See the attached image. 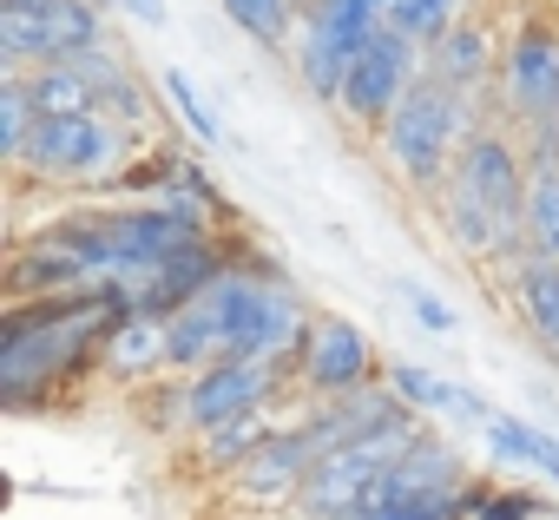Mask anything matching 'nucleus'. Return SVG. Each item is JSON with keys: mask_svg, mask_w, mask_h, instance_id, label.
I'll return each mask as SVG.
<instances>
[{"mask_svg": "<svg viewBox=\"0 0 559 520\" xmlns=\"http://www.w3.org/2000/svg\"><path fill=\"white\" fill-rule=\"evenodd\" d=\"M119 317H132L119 284L8 304V317H0V409H40L60 395L67 376L99 369V350Z\"/></svg>", "mask_w": 559, "mask_h": 520, "instance_id": "obj_1", "label": "nucleus"}, {"mask_svg": "<svg viewBox=\"0 0 559 520\" xmlns=\"http://www.w3.org/2000/svg\"><path fill=\"white\" fill-rule=\"evenodd\" d=\"M467 139H474V99L421 67V80L408 86L395 119L376 132V152H382V172L408 198H435L454 178V158H461Z\"/></svg>", "mask_w": 559, "mask_h": 520, "instance_id": "obj_2", "label": "nucleus"}, {"mask_svg": "<svg viewBox=\"0 0 559 520\" xmlns=\"http://www.w3.org/2000/svg\"><path fill=\"white\" fill-rule=\"evenodd\" d=\"M145 145L132 132H119L99 113H73V119H40L27 152L8 165L14 185H47V191H119V178L132 172Z\"/></svg>", "mask_w": 559, "mask_h": 520, "instance_id": "obj_3", "label": "nucleus"}, {"mask_svg": "<svg viewBox=\"0 0 559 520\" xmlns=\"http://www.w3.org/2000/svg\"><path fill=\"white\" fill-rule=\"evenodd\" d=\"M99 40H112L99 0H0V73L67 67Z\"/></svg>", "mask_w": 559, "mask_h": 520, "instance_id": "obj_4", "label": "nucleus"}, {"mask_svg": "<svg viewBox=\"0 0 559 520\" xmlns=\"http://www.w3.org/2000/svg\"><path fill=\"white\" fill-rule=\"evenodd\" d=\"M284 389H297L290 363H263V356H224L198 376H185V441L237 422V415H257V409H276Z\"/></svg>", "mask_w": 559, "mask_h": 520, "instance_id": "obj_5", "label": "nucleus"}, {"mask_svg": "<svg viewBox=\"0 0 559 520\" xmlns=\"http://www.w3.org/2000/svg\"><path fill=\"white\" fill-rule=\"evenodd\" d=\"M376 376H382V356H376L369 330L349 323L343 310H317V323L297 350V389L317 402H343V395L376 389Z\"/></svg>", "mask_w": 559, "mask_h": 520, "instance_id": "obj_6", "label": "nucleus"}, {"mask_svg": "<svg viewBox=\"0 0 559 520\" xmlns=\"http://www.w3.org/2000/svg\"><path fill=\"white\" fill-rule=\"evenodd\" d=\"M421 47H408L402 34H376L362 54H356V67H349V80H343V99H336V119L349 126V132H382L389 119H395V106L408 99V86L421 80V60H415Z\"/></svg>", "mask_w": 559, "mask_h": 520, "instance_id": "obj_7", "label": "nucleus"}, {"mask_svg": "<svg viewBox=\"0 0 559 520\" xmlns=\"http://www.w3.org/2000/svg\"><path fill=\"white\" fill-rule=\"evenodd\" d=\"M500 113L513 126H546L559 119V27L552 21H520L500 54Z\"/></svg>", "mask_w": 559, "mask_h": 520, "instance_id": "obj_8", "label": "nucleus"}, {"mask_svg": "<svg viewBox=\"0 0 559 520\" xmlns=\"http://www.w3.org/2000/svg\"><path fill=\"white\" fill-rule=\"evenodd\" d=\"M454 178L500 217L507 237L526 244V191H533V172H526V152H520L500 126H474V139H467L461 158H454Z\"/></svg>", "mask_w": 559, "mask_h": 520, "instance_id": "obj_9", "label": "nucleus"}, {"mask_svg": "<svg viewBox=\"0 0 559 520\" xmlns=\"http://www.w3.org/2000/svg\"><path fill=\"white\" fill-rule=\"evenodd\" d=\"M310 468H317V454H310V441H304L297 422H290L284 435H270L237 474H224V500L243 507V513H284V507L304 500Z\"/></svg>", "mask_w": 559, "mask_h": 520, "instance_id": "obj_10", "label": "nucleus"}, {"mask_svg": "<svg viewBox=\"0 0 559 520\" xmlns=\"http://www.w3.org/2000/svg\"><path fill=\"white\" fill-rule=\"evenodd\" d=\"M73 291H99L93 264H86L73 244H60V237H47V231H34V237L14 244V257H8V304L73 297Z\"/></svg>", "mask_w": 559, "mask_h": 520, "instance_id": "obj_11", "label": "nucleus"}, {"mask_svg": "<svg viewBox=\"0 0 559 520\" xmlns=\"http://www.w3.org/2000/svg\"><path fill=\"white\" fill-rule=\"evenodd\" d=\"M99 376L126 395L145 382H165L171 376V323L165 317H119L106 350H99Z\"/></svg>", "mask_w": 559, "mask_h": 520, "instance_id": "obj_12", "label": "nucleus"}, {"mask_svg": "<svg viewBox=\"0 0 559 520\" xmlns=\"http://www.w3.org/2000/svg\"><path fill=\"white\" fill-rule=\"evenodd\" d=\"M507 304H513V323L526 330V343L559 369V257L526 250L507 277Z\"/></svg>", "mask_w": 559, "mask_h": 520, "instance_id": "obj_13", "label": "nucleus"}, {"mask_svg": "<svg viewBox=\"0 0 559 520\" xmlns=\"http://www.w3.org/2000/svg\"><path fill=\"white\" fill-rule=\"evenodd\" d=\"M389 389L428 422V415H454V422H474V428H487L500 409L487 402V395H474L467 382H448V376H435V369H421V363H389Z\"/></svg>", "mask_w": 559, "mask_h": 520, "instance_id": "obj_14", "label": "nucleus"}, {"mask_svg": "<svg viewBox=\"0 0 559 520\" xmlns=\"http://www.w3.org/2000/svg\"><path fill=\"white\" fill-rule=\"evenodd\" d=\"M290 422H304V415H284V402H276V409H257V415H237V422H224V428H211V435L191 441V468L224 481V474H237L270 435H284Z\"/></svg>", "mask_w": 559, "mask_h": 520, "instance_id": "obj_15", "label": "nucleus"}, {"mask_svg": "<svg viewBox=\"0 0 559 520\" xmlns=\"http://www.w3.org/2000/svg\"><path fill=\"white\" fill-rule=\"evenodd\" d=\"M500 54H507V40H500L487 21H461V27L428 54V73L474 99V93L487 86V73H500Z\"/></svg>", "mask_w": 559, "mask_h": 520, "instance_id": "obj_16", "label": "nucleus"}, {"mask_svg": "<svg viewBox=\"0 0 559 520\" xmlns=\"http://www.w3.org/2000/svg\"><path fill=\"white\" fill-rule=\"evenodd\" d=\"M480 435H487V454L500 468H526V474H539V481L559 487V441L546 428H533L526 415H493Z\"/></svg>", "mask_w": 559, "mask_h": 520, "instance_id": "obj_17", "label": "nucleus"}, {"mask_svg": "<svg viewBox=\"0 0 559 520\" xmlns=\"http://www.w3.org/2000/svg\"><path fill=\"white\" fill-rule=\"evenodd\" d=\"M217 8H224V21L250 47H263V54H297V34H304V8H297V0H217Z\"/></svg>", "mask_w": 559, "mask_h": 520, "instance_id": "obj_18", "label": "nucleus"}, {"mask_svg": "<svg viewBox=\"0 0 559 520\" xmlns=\"http://www.w3.org/2000/svg\"><path fill=\"white\" fill-rule=\"evenodd\" d=\"M290 67H297V80H304V93H310L317 106H330V113H336V99H343V80H349L356 54H349V47H336L330 34H317V27L304 21V34H297V54H290Z\"/></svg>", "mask_w": 559, "mask_h": 520, "instance_id": "obj_19", "label": "nucleus"}, {"mask_svg": "<svg viewBox=\"0 0 559 520\" xmlns=\"http://www.w3.org/2000/svg\"><path fill=\"white\" fill-rule=\"evenodd\" d=\"M467 21V0H382V27L402 34L408 47H441L454 27Z\"/></svg>", "mask_w": 559, "mask_h": 520, "instance_id": "obj_20", "label": "nucleus"}, {"mask_svg": "<svg viewBox=\"0 0 559 520\" xmlns=\"http://www.w3.org/2000/svg\"><path fill=\"white\" fill-rule=\"evenodd\" d=\"M99 119H112V126H119V132H132L139 145H152V126H158V93L139 80V67L99 86Z\"/></svg>", "mask_w": 559, "mask_h": 520, "instance_id": "obj_21", "label": "nucleus"}, {"mask_svg": "<svg viewBox=\"0 0 559 520\" xmlns=\"http://www.w3.org/2000/svg\"><path fill=\"white\" fill-rule=\"evenodd\" d=\"M27 93H34V113H40V119L99 113V93H93V80H80L73 67H34V73H27Z\"/></svg>", "mask_w": 559, "mask_h": 520, "instance_id": "obj_22", "label": "nucleus"}, {"mask_svg": "<svg viewBox=\"0 0 559 520\" xmlns=\"http://www.w3.org/2000/svg\"><path fill=\"white\" fill-rule=\"evenodd\" d=\"M40 113H34V93H27V73H0V158H21L27 139H34Z\"/></svg>", "mask_w": 559, "mask_h": 520, "instance_id": "obj_23", "label": "nucleus"}, {"mask_svg": "<svg viewBox=\"0 0 559 520\" xmlns=\"http://www.w3.org/2000/svg\"><path fill=\"white\" fill-rule=\"evenodd\" d=\"M158 86H165L171 113H178V119L191 126V139H198V145H211V152H224V119H217V113H211V106L198 99L191 73H185V67H165V73H158Z\"/></svg>", "mask_w": 559, "mask_h": 520, "instance_id": "obj_24", "label": "nucleus"}, {"mask_svg": "<svg viewBox=\"0 0 559 520\" xmlns=\"http://www.w3.org/2000/svg\"><path fill=\"white\" fill-rule=\"evenodd\" d=\"M132 409H139V428L145 435H185V376H165V382H145V389H132L126 395Z\"/></svg>", "mask_w": 559, "mask_h": 520, "instance_id": "obj_25", "label": "nucleus"}, {"mask_svg": "<svg viewBox=\"0 0 559 520\" xmlns=\"http://www.w3.org/2000/svg\"><path fill=\"white\" fill-rule=\"evenodd\" d=\"M526 250L559 257V172H533V191H526Z\"/></svg>", "mask_w": 559, "mask_h": 520, "instance_id": "obj_26", "label": "nucleus"}, {"mask_svg": "<svg viewBox=\"0 0 559 520\" xmlns=\"http://www.w3.org/2000/svg\"><path fill=\"white\" fill-rule=\"evenodd\" d=\"M474 520H552V500H546L533 481H520V487H493V481H480Z\"/></svg>", "mask_w": 559, "mask_h": 520, "instance_id": "obj_27", "label": "nucleus"}, {"mask_svg": "<svg viewBox=\"0 0 559 520\" xmlns=\"http://www.w3.org/2000/svg\"><path fill=\"white\" fill-rule=\"evenodd\" d=\"M395 297L408 304V317H415L421 330H435V336H454V323H461V317H454V310H448L435 291H421L415 277H402V284H395Z\"/></svg>", "mask_w": 559, "mask_h": 520, "instance_id": "obj_28", "label": "nucleus"}, {"mask_svg": "<svg viewBox=\"0 0 559 520\" xmlns=\"http://www.w3.org/2000/svg\"><path fill=\"white\" fill-rule=\"evenodd\" d=\"M99 8H106V14H132L139 27H165V21H171L165 0H99Z\"/></svg>", "mask_w": 559, "mask_h": 520, "instance_id": "obj_29", "label": "nucleus"}, {"mask_svg": "<svg viewBox=\"0 0 559 520\" xmlns=\"http://www.w3.org/2000/svg\"><path fill=\"white\" fill-rule=\"evenodd\" d=\"M297 8H304V14H310V8H317V0H297Z\"/></svg>", "mask_w": 559, "mask_h": 520, "instance_id": "obj_30", "label": "nucleus"}]
</instances>
